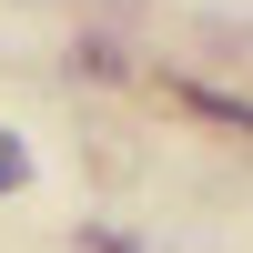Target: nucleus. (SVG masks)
<instances>
[{
  "mask_svg": "<svg viewBox=\"0 0 253 253\" xmlns=\"http://www.w3.org/2000/svg\"><path fill=\"white\" fill-rule=\"evenodd\" d=\"M20 182H31V152H20L10 132H0V193H20Z\"/></svg>",
  "mask_w": 253,
  "mask_h": 253,
  "instance_id": "nucleus-1",
  "label": "nucleus"
}]
</instances>
